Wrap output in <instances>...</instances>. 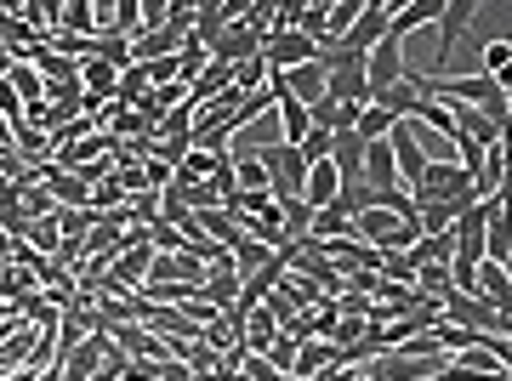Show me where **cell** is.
I'll return each instance as SVG.
<instances>
[{"label": "cell", "mask_w": 512, "mask_h": 381, "mask_svg": "<svg viewBox=\"0 0 512 381\" xmlns=\"http://www.w3.org/2000/svg\"><path fill=\"white\" fill-rule=\"evenodd\" d=\"M148 91H154V86H148V80H143V69L131 63V69L120 74V86H114V103H120V109H137V103H143Z\"/></svg>", "instance_id": "cell-27"}, {"label": "cell", "mask_w": 512, "mask_h": 381, "mask_svg": "<svg viewBox=\"0 0 512 381\" xmlns=\"http://www.w3.org/2000/svg\"><path fill=\"white\" fill-rule=\"evenodd\" d=\"M6 86H12V91L23 97V109H29V103H46V80L35 74V63H12V74H6Z\"/></svg>", "instance_id": "cell-21"}, {"label": "cell", "mask_w": 512, "mask_h": 381, "mask_svg": "<svg viewBox=\"0 0 512 381\" xmlns=\"http://www.w3.org/2000/svg\"><path fill=\"white\" fill-rule=\"evenodd\" d=\"M154 29H165V6L160 0H143V35H154ZM137 35V40H143Z\"/></svg>", "instance_id": "cell-40"}, {"label": "cell", "mask_w": 512, "mask_h": 381, "mask_svg": "<svg viewBox=\"0 0 512 381\" xmlns=\"http://www.w3.org/2000/svg\"><path fill=\"white\" fill-rule=\"evenodd\" d=\"M450 364V353H382V359L359 364L365 381H433Z\"/></svg>", "instance_id": "cell-1"}, {"label": "cell", "mask_w": 512, "mask_h": 381, "mask_svg": "<svg viewBox=\"0 0 512 381\" xmlns=\"http://www.w3.org/2000/svg\"><path fill=\"white\" fill-rule=\"evenodd\" d=\"M359 12H365V6H359V0H342V6H330V23H325V40H342L353 29V23H359Z\"/></svg>", "instance_id": "cell-35"}, {"label": "cell", "mask_w": 512, "mask_h": 381, "mask_svg": "<svg viewBox=\"0 0 512 381\" xmlns=\"http://www.w3.org/2000/svg\"><path fill=\"white\" fill-rule=\"evenodd\" d=\"M279 222H285V239H308L313 234V205L308 200H279Z\"/></svg>", "instance_id": "cell-23"}, {"label": "cell", "mask_w": 512, "mask_h": 381, "mask_svg": "<svg viewBox=\"0 0 512 381\" xmlns=\"http://www.w3.org/2000/svg\"><path fill=\"white\" fill-rule=\"evenodd\" d=\"M473 18H478V0H444V12H439V69H444V57L456 52V40L467 35V23Z\"/></svg>", "instance_id": "cell-8"}, {"label": "cell", "mask_w": 512, "mask_h": 381, "mask_svg": "<svg viewBox=\"0 0 512 381\" xmlns=\"http://www.w3.org/2000/svg\"><path fill=\"white\" fill-rule=\"evenodd\" d=\"M325 23H330V6L319 0V6H302V23H296V35H308L313 46L325 40Z\"/></svg>", "instance_id": "cell-36"}, {"label": "cell", "mask_w": 512, "mask_h": 381, "mask_svg": "<svg viewBox=\"0 0 512 381\" xmlns=\"http://www.w3.org/2000/svg\"><path fill=\"white\" fill-rule=\"evenodd\" d=\"M444 12V0H410L404 12H393V23H387V35H416V29H427V23H439Z\"/></svg>", "instance_id": "cell-15"}, {"label": "cell", "mask_w": 512, "mask_h": 381, "mask_svg": "<svg viewBox=\"0 0 512 381\" xmlns=\"http://www.w3.org/2000/svg\"><path fill=\"white\" fill-rule=\"evenodd\" d=\"M120 245H126V228H114V222H97L92 234H86V256H103V262H114Z\"/></svg>", "instance_id": "cell-22"}, {"label": "cell", "mask_w": 512, "mask_h": 381, "mask_svg": "<svg viewBox=\"0 0 512 381\" xmlns=\"http://www.w3.org/2000/svg\"><path fill=\"white\" fill-rule=\"evenodd\" d=\"M416 222H421V234H450V228H456V217H450V205H439V200L416 205Z\"/></svg>", "instance_id": "cell-32"}, {"label": "cell", "mask_w": 512, "mask_h": 381, "mask_svg": "<svg viewBox=\"0 0 512 381\" xmlns=\"http://www.w3.org/2000/svg\"><path fill=\"white\" fill-rule=\"evenodd\" d=\"M52 35H80V40H92V35H97L92 6H86V0H69V6H57V29H52Z\"/></svg>", "instance_id": "cell-18"}, {"label": "cell", "mask_w": 512, "mask_h": 381, "mask_svg": "<svg viewBox=\"0 0 512 381\" xmlns=\"http://www.w3.org/2000/svg\"><path fill=\"white\" fill-rule=\"evenodd\" d=\"M393 126H399V120H393V114L387 109H376V103H365V114H359V137H365V143H382V137H393Z\"/></svg>", "instance_id": "cell-26"}, {"label": "cell", "mask_w": 512, "mask_h": 381, "mask_svg": "<svg viewBox=\"0 0 512 381\" xmlns=\"http://www.w3.org/2000/svg\"><path fill=\"white\" fill-rule=\"evenodd\" d=\"M387 148H393V165H399V188H404V194H410V188H421V177H427V154H421L416 137H410V120H399V126H393Z\"/></svg>", "instance_id": "cell-5"}, {"label": "cell", "mask_w": 512, "mask_h": 381, "mask_svg": "<svg viewBox=\"0 0 512 381\" xmlns=\"http://www.w3.org/2000/svg\"><path fill=\"white\" fill-rule=\"evenodd\" d=\"M421 80H427V74L410 69L399 86H387L382 97H370V103H376V109H387L393 120H416V109H421Z\"/></svg>", "instance_id": "cell-9"}, {"label": "cell", "mask_w": 512, "mask_h": 381, "mask_svg": "<svg viewBox=\"0 0 512 381\" xmlns=\"http://www.w3.org/2000/svg\"><path fill=\"white\" fill-rule=\"evenodd\" d=\"M92 57H97V63H109V69H120V74L137 63V57H131V40H126V35H92Z\"/></svg>", "instance_id": "cell-20"}, {"label": "cell", "mask_w": 512, "mask_h": 381, "mask_svg": "<svg viewBox=\"0 0 512 381\" xmlns=\"http://www.w3.org/2000/svg\"><path fill=\"white\" fill-rule=\"evenodd\" d=\"M330 165H336L342 182H359L365 177V137H359V131H336V137H330Z\"/></svg>", "instance_id": "cell-10"}, {"label": "cell", "mask_w": 512, "mask_h": 381, "mask_svg": "<svg viewBox=\"0 0 512 381\" xmlns=\"http://www.w3.org/2000/svg\"><path fill=\"white\" fill-rule=\"evenodd\" d=\"M353 381H365V376H359V370H353Z\"/></svg>", "instance_id": "cell-44"}, {"label": "cell", "mask_w": 512, "mask_h": 381, "mask_svg": "<svg viewBox=\"0 0 512 381\" xmlns=\"http://www.w3.org/2000/svg\"><path fill=\"white\" fill-rule=\"evenodd\" d=\"M404 74H410V63H404V40L399 35H382V46H370V52H365V86H370V97H382L387 86H399Z\"/></svg>", "instance_id": "cell-2"}, {"label": "cell", "mask_w": 512, "mask_h": 381, "mask_svg": "<svg viewBox=\"0 0 512 381\" xmlns=\"http://www.w3.org/2000/svg\"><path fill=\"white\" fill-rule=\"evenodd\" d=\"M478 302L490 308H512V279L501 262H478Z\"/></svg>", "instance_id": "cell-16"}, {"label": "cell", "mask_w": 512, "mask_h": 381, "mask_svg": "<svg viewBox=\"0 0 512 381\" xmlns=\"http://www.w3.org/2000/svg\"><path fill=\"white\" fill-rule=\"evenodd\" d=\"M296 347H302V342H296V336H291V330H279V336H274V342H268V353H262V359H268V364H274V370H279V376H291V364H296Z\"/></svg>", "instance_id": "cell-31"}, {"label": "cell", "mask_w": 512, "mask_h": 381, "mask_svg": "<svg viewBox=\"0 0 512 381\" xmlns=\"http://www.w3.org/2000/svg\"><path fill=\"white\" fill-rule=\"evenodd\" d=\"M507 120H512V91H507Z\"/></svg>", "instance_id": "cell-43"}, {"label": "cell", "mask_w": 512, "mask_h": 381, "mask_svg": "<svg viewBox=\"0 0 512 381\" xmlns=\"http://www.w3.org/2000/svg\"><path fill=\"white\" fill-rule=\"evenodd\" d=\"M268 86V63H262V57H251V63H239L234 69V91L239 97H251V91H262Z\"/></svg>", "instance_id": "cell-34"}, {"label": "cell", "mask_w": 512, "mask_h": 381, "mask_svg": "<svg viewBox=\"0 0 512 381\" xmlns=\"http://www.w3.org/2000/svg\"><path fill=\"white\" fill-rule=\"evenodd\" d=\"M126 217H131V228H148V222H160V194H154V188L131 194V200H126Z\"/></svg>", "instance_id": "cell-30"}, {"label": "cell", "mask_w": 512, "mask_h": 381, "mask_svg": "<svg viewBox=\"0 0 512 381\" xmlns=\"http://www.w3.org/2000/svg\"><path fill=\"white\" fill-rule=\"evenodd\" d=\"M23 245H29V251H40V256H57V245H63V234H57V217L29 222V234H23Z\"/></svg>", "instance_id": "cell-29"}, {"label": "cell", "mask_w": 512, "mask_h": 381, "mask_svg": "<svg viewBox=\"0 0 512 381\" xmlns=\"http://www.w3.org/2000/svg\"><path fill=\"white\" fill-rule=\"evenodd\" d=\"M285 86H291V97L296 103H319V97H325V69H319V57H313V63H302V69H291L285 74Z\"/></svg>", "instance_id": "cell-17"}, {"label": "cell", "mask_w": 512, "mask_h": 381, "mask_svg": "<svg viewBox=\"0 0 512 381\" xmlns=\"http://www.w3.org/2000/svg\"><path fill=\"white\" fill-rule=\"evenodd\" d=\"M165 29H177V35H194V6L188 0H177V6H165Z\"/></svg>", "instance_id": "cell-37"}, {"label": "cell", "mask_w": 512, "mask_h": 381, "mask_svg": "<svg viewBox=\"0 0 512 381\" xmlns=\"http://www.w3.org/2000/svg\"><path fill=\"white\" fill-rule=\"evenodd\" d=\"M160 381H200V376H194V370H188V364L165 359V364H160Z\"/></svg>", "instance_id": "cell-41"}, {"label": "cell", "mask_w": 512, "mask_h": 381, "mask_svg": "<svg viewBox=\"0 0 512 381\" xmlns=\"http://www.w3.org/2000/svg\"><path fill=\"white\" fill-rule=\"evenodd\" d=\"M490 353H495V364H501V370L512 376V342H507V336H495V342H490Z\"/></svg>", "instance_id": "cell-42"}, {"label": "cell", "mask_w": 512, "mask_h": 381, "mask_svg": "<svg viewBox=\"0 0 512 381\" xmlns=\"http://www.w3.org/2000/svg\"><path fill=\"white\" fill-rule=\"evenodd\" d=\"M296 148H302V154H308V165L330 160V131H319V126H313V131H308V137H302V143H296Z\"/></svg>", "instance_id": "cell-38"}, {"label": "cell", "mask_w": 512, "mask_h": 381, "mask_svg": "<svg viewBox=\"0 0 512 381\" xmlns=\"http://www.w3.org/2000/svg\"><path fill=\"white\" fill-rule=\"evenodd\" d=\"M439 308H444V325H461V330H473V336H495V308H490V302L450 291Z\"/></svg>", "instance_id": "cell-6"}, {"label": "cell", "mask_w": 512, "mask_h": 381, "mask_svg": "<svg viewBox=\"0 0 512 381\" xmlns=\"http://www.w3.org/2000/svg\"><path fill=\"white\" fill-rule=\"evenodd\" d=\"M365 188H376V194H387V188H399V165H393V148L382 143H365Z\"/></svg>", "instance_id": "cell-12"}, {"label": "cell", "mask_w": 512, "mask_h": 381, "mask_svg": "<svg viewBox=\"0 0 512 381\" xmlns=\"http://www.w3.org/2000/svg\"><path fill=\"white\" fill-rule=\"evenodd\" d=\"M484 74H490L501 91H512V46H501V40H490L484 46Z\"/></svg>", "instance_id": "cell-25"}, {"label": "cell", "mask_w": 512, "mask_h": 381, "mask_svg": "<svg viewBox=\"0 0 512 381\" xmlns=\"http://www.w3.org/2000/svg\"><path fill=\"white\" fill-rule=\"evenodd\" d=\"M336 194H342V177H336V165L330 160H319L308 171V188H302V200L313 205V211H330V205H336Z\"/></svg>", "instance_id": "cell-14"}, {"label": "cell", "mask_w": 512, "mask_h": 381, "mask_svg": "<svg viewBox=\"0 0 512 381\" xmlns=\"http://www.w3.org/2000/svg\"><path fill=\"white\" fill-rule=\"evenodd\" d=\"M0 120H12V126L23 120V97H18L12 86H6V80H0Z\"/></svg>", "instance_id": "cell-39"}, {"label": "cell", "mask_w": 512, "mask_h": 381, "mask_svg": "<svg viewBox=\"0 0 512 381\" xmlns=\"http://www.w3.org/2000/svg\"><path fill=\"white\" fill-rule=\"evenodd\" d=\"M120 205H126V188H120V177H103L92 188V205H86V211H92V217H109V211H120Z\"/></svg>", "instance_id": "cell-28"}, {"label": "cell", "mask_w": 512, "mask_h": 381, "mask_svg": "<svg viewBox=\"0 0 512 381\" xmlns=\"http://www.w3.org/2000/svg\"><path fill=\"white\" fill-rule=\"evenodd\" d=\"M336 364H342V347H336V342H302V347H296L291 376L308 381V376H319V370H336Z\"/></svg>", "instance_id": "cell-13"}, {"label": "cell", "mask_w": 512, "mask_h": 381, "mask_svg": "<svg viewBox=\"0 0 512 381\" xmlns=\"http://www.w3.org/2000/svg\"><path fill=\"white\" fill-rule=\"evenodd\" d=\"M416 120H427V126H433V131H444V137H450V143H456V137H461V131H456V114L444 109V103H433V97H421Z\"/></svg>", "instance_id": "cell-33"}, {"label": "cell", "mask_w": 512, "mask_h": 381, "mask_svg": "<svg viewBox=\"0 0 512 381\" xmlns=\"http://www.w3.org/2000/svg\"><path fill=\"white\" fill-rule=\"evenodd\" d=\"M40 182H46V194H52L57 205H69V211H86V205H92V188L74 177V171H63V165H46Z\"/></svg>", "instance_id": "cell-11"}, {"label": "cell", "mask_w": 512, "mask_h": 381, "mask_svg": "<svg viewBox=\"0 0 512 381\" xmlns=\"http://www.w3.org/2000/svg\"><path fill=\"white\" fill-rule=\"evenodd\" d=\"M114 336V347L126 353V359H143V364H165L171 359V342H160L154 330H143V325H120V330H109Z\"/></svg>", "instance_id": "cell-7"}, {"label": "cell", "mask_w": 512, "mask_h": 381, "mask_svg": "<svg viewBox=\"0 0 512 381\" xmlns=\"http://www.w3.org/2000/svg\"><path fill=\"white\" fill-rule=\"evenodd\" d=\"M177 364H188L200 381H217V376H222V353H217V347H205V342L177 347Z\"/></svg>", "instance_id": "cell-19"}, {"label": "cell", "mask_w": 512, "mask_h": 381, "mask_svg": "<svg viewBox=\"0 0 512 381\" xmlns=\"http://www.w3.org/2000/svg\"><path fill=\"white\" fill-rule=\"evenodd\" d=\"M387 23H393V6H382V0H370L365 12H359V23H353V29H348V35H342V40H330V46H342V52L365 57L370 46H382Z\"/></svg>", "instance_id": "cell-3"}, {"label": "cell", "mask_w": 512, "mask_h": 381, "mask_svg": "<svg viewBox=\"0 0 512 381\" xmlns=\"http://www.w3.org/2000/svg\"><path fill=\"white\" fill-rule=\"evenodd\" d=\"M251 57H262V29H251L245 18L228 23L222 40L211 46V63H222V69H239V63H251Z\"/></svg>", "instance_id": "cell-4"}, {"label": "cell", "mask_w": 512, "mask_h": 381, "mask_svg": "<svg viewBox=\"0 0 512 381\" xmlns=\"http://www.w3.org/2000/svg\"><path fill=\"white\" fill-rule=\"evenodd\" d=\"M416 291L433 296V302H444V296L456 291V285H450V262H427V268L416 273Z\"/></svg>", "instance_id": "cell-24"}]
</instances>
